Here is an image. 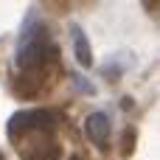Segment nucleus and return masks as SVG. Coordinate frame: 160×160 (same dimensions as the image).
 I'll return each mask as SVG.
<instances>
[{"mask_svg":"<svg viewBox=\"0 0 160 160\" xmlns=\"http://www.w3.org/2000/svg\"><path fill=\"white\" fill-rule=\"evenodd\" d=\"M56 62V42L48 31V25L37 22L34 17L25 20L20 37H17V51H14V68H17V93L22 98H34L39 93L37 73L48 70Z\"/></svg>","mask_w":160,"mask_h":160,"instance_id":"f257e3e1","label":"nucleus"},{"mask_svg":"<svg viewBox=\"0 0 160 160\" xmlns=\"http://www.w3.org/2000/svg\"><path fill=\"white\" fill-rule=\"evenodd\" d=\"M56 124H59V112L53 110L17 112L8 121V138L22 155V160H59L62 149L53 135Z\"/></svg>","mask_w":160,"mask_h":160,"instance_id":"f03ea898","label":"nucleus"},{"mask_svg":"<svg viewBox=\"0 0 160 160\" xmlns=\"http://www.w3.org/2000/svg\"><path fill=\"white\" fill-rule=\"evenodd\" d=\"M84 129H87V135H90V141H93L96 146H104L107 138H110V118H107L104 112H96V115L87 118Z\"/></svg>","mask_w":160,"mask_h":160,"instance_id":"7ed1b4c3","label":"nucleus"},{"mask_svg":"<svg viewBox=\"0 0 160 160\" xmlns=\"http://www.w3.org/2000/svg\"><path fill=\"white\" fill-rule=\"evenodd\" d=\"M73 42H76V59L82 65H90L93 62V53H90V42L84 39L82 28H73Z\"/></svg>","mask_w":160,"mask_h":160,"instance_id":"20e7f679","label":"nucleus"},{"mask_svg":"<svg viewBox=\"0 0 160 160\" xmlns=\"http://www.w3.org/2000/svg\"><path fill=\"white\" fill-rule=\"evenodd\" d=\"M70 160H82V158H79V155H73V158H70Z\"/></svg>","mask_w":160,"mask_h":160,"instance_id":"39448f33","label":"nucleus"},{"mask_svg":"<svg viewBox=\"0 0 160 160\" xmlns=\"http://www.w3.org/2000/svg\"><path fill=\"white\" fill-rule=\"evenodd\" d=\"M0 160H3V155H0Z\"/></svg>","mask_w":160,"mask_h":160,"instance_id":"423d86ee","label":"nucleus"}]
</instances>
